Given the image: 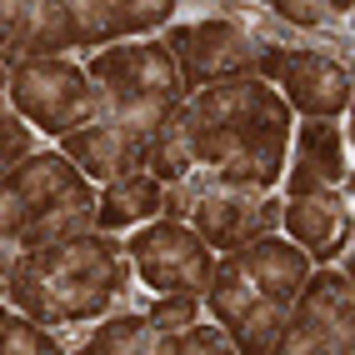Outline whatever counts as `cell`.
Returning a JSON list of instances; mask_svg holds the SVG:
<instances>
[{"mask_svg":"<svg viewBox=\"0 0 355 355\" xmlns=\"http://www.w3.org/2000/svg\"><path fill=\"white\" fill-rule=\"evenodd\" d=\"M171 121L180 130L191 165L205 171L210 185L275 191L286 175L295 110L270 80L235 76V80L200 85L175 105Z\"/></svg>","mask_w":355,"mask_h":355,"instance_id":"1","label":"cell"},{"mask_svg":"<svg viewBox=\"0 0 355 355\" xmlns=\"http://www.w3.org/2000/svg\"><path fill=\"white\" fill-rule=\"evenodd\" d=\"M130 286L135 270L125 245L90 225L20 250L6 280V300L40 325H80L110 315Z\"/></svg>","mask_w":355,"mask_h":355,"instance_id":"2","label":"cell"},{"mask_svg":"<svg viewBox=\"0 0 355 355\" xmlns=\"http://www.w3.org/2000/svg\"><path fill=\"white\" fill-rule=\"evenodd\" d=\"M90 210H96V180L60 146L31 150L0 175V241H15L20 250L70 230H90L96 225Z\"/></svg>","mask_w":355,"mask_h":355,"instance_id":"3","label":"cell"},{"mask_svg":"<svg viewBox=\"0 0 355 355\" xmlns=\"http://www.w3.org/2000/svg\"><path fill=\"white\" fill-rule=\"evenodd\" d=\"M85 76L96 85L90 110L105 105H180L191 90L180 80L175 55L165 40H115L101 51H85Z\"/></svg>","mask_w":355,"mask_h":355,"instance_id":"4","label":"cell"},{"mask_svg":"<svg viewBox=\"0 0 355 355\" xmlns=\"http://www.w3.org/2000/svg\"><path fill=\"white\" fill-rule=\"evenodd\" d=\"M6 105L20 115L26 125H35L40 135H65L76 130L90 101H96V85H90L85 65L70 55H40V60H10L6 65Z\"/></svg>","mask_w":355,"mask_h":355,"instance_id":"5","label":"cell"},{"mask_svg":"<svg viewBox=\"0 0 355 355\" xmlns=\"http://www.w3.org/2000/svg\"><path fill=\"white\" fill-rule=\"evenodd\" d=\"M160 40L175 55L185 90L235 80V76H260V55H266V45H275V40H260L245 20H230V15L180 20V26H165Z\"/></svg>","mask_w":355,"mask_h":355,"instance_id":"6","label":"cell"},{"mask_svg":"<svg viewBox=\"0 0 355 355\" xmlns=\"http://www.w3.org/2000/svg\"><path fill=\"white\" fill-rule=\"evenodd\" d=\"M355 345V295L345 270H311L286 305V330L275 355H350Z\"/></svg>","mask_w":355,"mask_h":355,"instance_id":"7","label":"cell"},{"mask_svg":"<svg viewBox=\"0 0 355 355\" xmlns=\"http://www.w3.org/2000/svg\"><path fill=\"white\" fill-rule=\"evenodd\" d=\"M130 255V270L140 286H150L155 295H205L210 275H216V250H210L191 220H165L155 216L150 225H140L130 241H121Z\"/></svg>","mask_w":355,"mask_h":355,"instance_id":"8","label":"cell"},{"mask_svg":"<svg viewBox=\"0 0 355 355\" xmlns=\"http://www.w3.org/2000/svg\"><path fill=\"white\" fill-rule=\"evenodd\" d=\"M260 80H270L286 105L305 121H340L350 105V70L340 55L315 51V45H266L260 55Z\"/></svg>","mask_w":355,"mask_h":355,"instance_id":"9","label":"cell"},{"mask_svg":"<svg viewBox=\"0 0 355 355\" xmlns=\"http://www.w3.org/2000/svg\"><path fill=\"white\" fill-rule=\"evenodd\" d=\"M160 125L165 121H150V115L96 110V115H85L76 130L60 135V150L76 160L96 185H105L115 175L146 171V150H150V140L160 135Z\"/></svg>","mask_w":355,"mask_h":355,"instance_id":"10","label":"cell"},{"mask_svg":"<svg viewBox=\"0 0 355 355\" xmlns=\"http://www.w3.org/2000/svg\"><path fill=\"white\" fill-rule=\"evenodd\" d=\"M200 300H205L210 320L225 330L241 355H275V340L286 330V305L255 295L230 255H216V275H210Z\"/></svg>","mask_w":355,"mask_h":355,"instance_id":"11","label":"cell"},{"mask_svg":"<svg viewBox=\"0 0 355 355\" xmlns=\"http://www.w3.org/2000/svg\"><path fill=\"white\" fill-rule=\"evenodd\" d=\"M196 175H200V191L185 220L196 225V235L216 255L241 250L260 230H280V200L270 191H235V185H210L205 171H196Z\"/></svg>","mask_w":355,"mask_h":355,"instance_id":"12","label":"cell"},{"mask_svg":"<svg viewBox=\"0 0 355 355\" xmlns=\"http://www.w3.org/2000/svg\"><path fill=\"white\" fill-rule=\"evenodd\" d=\"M280 230L311 255V266H330L350 250V196L345 185L280 200Z\"/></svg>","mask_w":355,"mask_h":355,"instance_id":"13","label":"cell"},{"mask_svg":"<svg viewBox=\"0 0 355 355\" xmlns=\"http://www.w3.org/2000/svg\"><path fill=\"white\" fill-rule=\"evenodd\" d=\"M65 6L76 15V51H101L115 40L165 31L180 0H65Z\"/></svg>","mask_w":355,"mask_h":355,"instance_id":"14","label":"cell"},{"mask_svg":"<svg viewBox=\"0 0 355 355\" xmlns=\"http://www.w3.org/2000/svg\"><path fill=\"white\" fill-rule=\"evenodd\" d=\"M345 180H350V160H345L340 121H300L295 150L286 155L280 191L286 196H311V191H330V185H345Z\"/></svg>","mask_w":355,"mask_h":355,"instance_id":"15","label":"cell"},{"mask_svg":"<svg viewBox=\"0 0 355 355\" xmlns=\"http://www.w3.org/2000/svg\"><path fill=\"white\" fill-rule=\"evenodd\" d=\"M235 266H241V275L250 280V291L255 295H266V300H280V305H291L295 291L305 286V275H311V255H305L291 235L280 241V230H260L255 241H245L241 250H225Z\"/></svg>","mask_w":355,"mask_h":355,"instance_id":"16","label":"cell"},{"mask_svg":"<svg viewBox=\"0 0 355 355\" xmlns=\"http://www.w3.org/2000/svg\"><path fill=\"white\" fill-rule=\"evenodd\" d=\"M160 196H165V180H155L150 171L115 175L105 185H96V210H90V220H96V230H105V235L146 225V220L160 216Z\"/></svg>","mask_w":355,"mask_h":355,"instance_id":"17","label":"cell"},{"mask_svg":"<svg viewBox=\"0 0 355 355\" xmlns=\"http://www.w3.org/2000/svg\"><path fill=\"white\" fill-rule=\"evenodd\" d=\"M76 51V15L65 0H31L20 15V31L0 60H40V55H70Z\"/></svg>","mask_w":355,"mask_h":355,"instance_id":"18","label":"cell"},{"mask_svg":"<svg viewBox=\"0 0 355 355\" xmlns=\"http://www.w3.org/2000/svg\"><path fill=\"white\" fill-rule=\"evenodd\" d=\"M85 355H175V340L146 315V311H121L101 315V325L80 340Z\"/></svg>","mask_w":355,"mask_h":355,"instance_id":"19","label":"cell"},{"mask_svg":"<svg viewBox=\"0 0 355 355\" xmlns=\"http://www.w3.org/2000/svg\"><path fill=\"white\" fill-rule=\"evenodd\" d=\"M0 355H60V340L51 325L31 320L15 305H0Z\"/></svg>","mask_w":355,"mask_h":355,"instance_id":"20","label":"cell"},{"mask_svg":"<svg viewBox=\"0 0 355 355\" xmlns=\"http://www.w3.org/2000/svg\"><path fill=\"white\" fill-rule=\"evenodd\" d=\"M31 150H40V130L26 125L15 110H0V175H6L15 160H26Z\"/></svg>","mask_w":355,"mask_h":355,"instance_id":"21","label":"cell"},{"mask_svg":"<svg viewBox=\"0 0 355 355\" xmlns=\"http://www.w3.org/2000/svg\"><path fill=\"white\" fill-rule=\"evenodd\" d=\"M175 355H235L230 336L216 325V320H191L185 330H175Z\"/></svg>","mask_w":355,"mask_h":355,"instance_id":"22","label":"cell"},{"mask_svg":"<svg viewBox=\"0 0 355 355\" xmlns=\"http://www.w3.org/2000/svg\"><path fill=\"white\" fill-rule=\"evenodd\" d=\"M260 6H266L275 20H286V26H295V31H325L330 15L325 10V0H260Z\"/></svg>","mask_w":355,"mask_h":355,"instance_id":"23","label":"cell"},{"mask_svg":"<svg viewBox=\"0 0 355 355\" xmlns=\"http://www.w3.org/2000/svg\"><path fill=\"white\" fill-rule=\"evenodd\" d=\"M146 315L165 330V336H175V330H185L191 320H200V295H180V291L175 295H155Z\"/></svg>","mask_w":355,"mask_h":355,"instance_id":"24","label":"cell"},{"mask_svg":"<svg viewBox=\"0 0 355 355\" xmlns=\"http://www.w3.org/2000/svg\"><path fill=\"white\" fill-rule=\"evenodd\" d=\"M26 6H31V0H0V55H6V45L15 40V31H20V15H26Z\"/></svg>","mask_w":355,"mask_h":355,"instance_id":"25","label":"cell"},{"mask_svg":"<svg viewBox=\"0 0 355 355\" xmlns=\"http://www.w3.org/2000/svg\"><path fill=\"white\" fill-rule=\"evenodd\" d=\"M15 255H20V245H15V241H0V295H6V280H10Z\"/></svg>","mask_w":355,"mask_h":355,"instance_id":"26","label":"cell"},{"mask_svg":"<svg viewBox=\"0 0 355 355\" xmlns=\"http://www.w3.org/2000/svg\"><path fill=\"white\" fill-rule=\"evenodd\" d=\"M350 6H355V0H325V10L336 15V20H340V15H350Z\"/></svg>","mask_w":355,"mask_h":355,"instance_id":"27","label":"cell"},{"mask_svg":"<svg viewBox=\"0 0 355 355\" xmlns=\"http://www.w3.org/2000/svg\"><path fill=\"white\" fill-rule=\"evenodd\" d=\"M6 76L10 70H6V60H0V110H6Z\"/></svg>","mask_w":355,"mask_h":355,"instance_id":"28","label":"cell"}]
</instances>
